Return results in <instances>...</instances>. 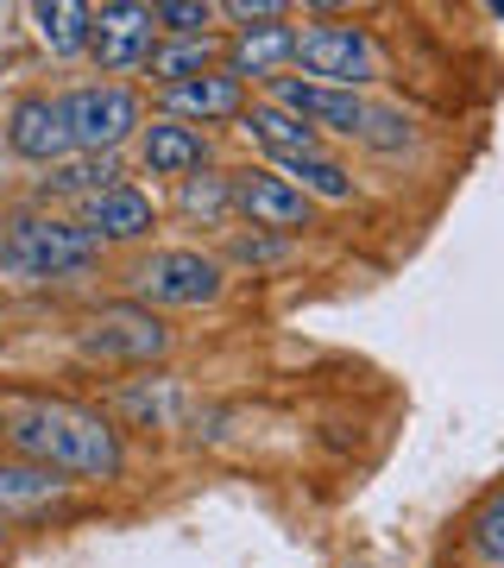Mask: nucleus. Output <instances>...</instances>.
Returning a JSON list of instances; mask_svg holds the SVG:
<instances>
[{"label":"nucleus","mask_w":504,"mask_h":568,"mask_svg":"<svg viewBox=\"0 0 504 568\" xmlns=\"http://www.w3.org/2000/svg\"><path fill=\"white\" fill-rule=\"evenodd\" d=\"M133 171L140 178H158V183H183V178H196V171H215V140L202 126L152 114L140 126V140H133Z\"/></svg>","instance_id":"9d476101"},{"label":"nucleus","mask_w":504,"mask_h":568,"mask_svg":"<svg viewBox=\"0 0 504 568\" xmlns=\"http://www.w3.org/2000/svg\"><path fill=\"white\" fill-rule=\"evenodd\" d=\"M246 102H253V89H246L240 77L208 70V77H189V82H177V89H158V95H152V114L208 133V126H222V121H240Z\"/></svg>","instance_id":"4468645a"},{"label":"nucleus","mask_w":504,"mask_h":568,"mask_svg":"<svg viewBox=\"0 0 504 568\" xmlns=\"http://www.w3.org/2000/svg\"><path fill=\"white\" fill-rule=\"evenodd\" d=\"M485 13H492V20H498V26H504V0H492V7H485Z\"/></svg>","instance_id":"cd10ccee"},{"label":"nucleus","mask_w":504,"mask_h":568,"mask_svg":"<svg viewBox=\"0 0 504 568\" xmlns=\"http://www.w3.org/2000/svg\"><path fill=\"white\" fill-rule=\"evenodd\" d=\"M107 246L63 209H20L0 222V278L13 284H76L95 278Z\"/></svg>","instance_id":"f03ea898"},{"label":"nucleus","mask_w":504,"mask_h":568,"mask_svg":"<svg viewBox=\"0 0 504 568\" xmlns=\"http://www.w3.org/2000/svg\"><path fill=\"white\" fill-rule=\"evenodd\" d=\"M240 140L253 145V152H259L265 164H284V159H302V152H322V133H316V126H302L297 114H290V108H278V102H265V95H253V102H246V114L240 121Z\"/></svg>","instance_id":"a211bd4d"},{"label":"nucleus","mask_w":504,"mask_h":568,"mask_svg":"<svg viewBox=\"0 0 504 568\" xmlns=\"http://www.w3.org/2000/svg\"><path fill=\"white\" fill-rule=\"evenodd\" d=\"M222 70L240 77L246 89H271L278 77H297V26H253V32H227L222 44Z\"/></svg>","instance_id":"dca6fc26"},{"label":"nucleus","mask_w":504,"mask_h":568,"mask_svg":"<svg viewBox=\"0 0 504 568\" xmlns=\"http://www.w3.org/2000/svg\"><path fill=\"white\" fill-rule=\"evenodd\" d=\"M76 493V480H63L39 462H20V455H0V518L7 525H25V518H51Z\"/></svg>","instance_id":"f3484780"},{"label":"nucleus","mask_w":504,"mask_h":568,"mask_svg":"<svg viewBox=\"0 0 504 568\" xmlns=\"http://www.w3.org/2000/svg\"><path fill=\"white\" fill-rule=\"evenodd\" d=\"M7 537H13V525H7V518H0V549H7Z\"/></svg>","instance_id":"c85d7f7f"},{"label":"nucleus","mask_w":504,"mask_h":568,"mask_svg":"<svg viewBox=\"0 0 504 568\" xmlns=\"http://www.w3.org/2000/svg\"><path fill=\"white\" fill-rule=\"evenodd\" d=\"M171 347H177V328L133 297H114L76 323V354L89 366H158L171 361Z\"/></svg>","instance_id":"39448f33"},{"label":"nucleus","mask_w":504,"mask_h":568,"mask_svg":"<svg viewBox=\"0 0 504 568\" xmlns=\"http://www.w3.org/2000/svg\"><path fill=\"white\" fill-rule=\"evenodd\" d=\"M227 272L215 246H145L126 265V297L145 310H215L227 297Z\"/></svg>","instance_id":"7ed1b4c3"},{"label":"nucleus","mask_w":504,"mask_h":568,"mask_svg":"<svg viewBox=\"0 0 504 568\" xmlns=\"http://www.w3.org/2000/svg\"><path fill=\"white\" fill-rule=\"evenodd\" d=\"M76 222L95 234L107 253L114 246H152V234H158V203H152V190L145 183H114V190H101L95 203L76 209Z\"/></svg>","instance_id":"2eb2a0df"},{"label":"nucleus","mask_w":504,"mask_h":568,"mask_svg":"<svg viewBox=\"0 0 504 568\" xmlns=\"http://www.w3.org/2000/svg\"><path fill=\"white\" fill-rule=\"evenodd\" d=\"M222 32L215 39H158L152 63H145V82H152V95L158 89H177L189 77H208V70H222Z\"/></svg>","instance_id":"5701e85b"},{"label":"nucleus","mask_w":504,"mask_h":568,"mask_svg":"<svg viewBox=\"0 0 504 568\" xmlns=\"http://www.w3.org/2000/svg\"><path fill=\"white\" fill-rule=\"evenodd\" d=\"M222 265L227 272H284V265H297L302 241L297 234H271V227H234V234H222Z\"/></svg>","instance_id":"4be33fe9"},{"label":"nucleus","mask_w":504,"mask_h":568,"mask_svg":"<svg viewBox=\"0 0 504 568\" xmlns=\"http://www.w3.org/2000/svg\"><path fill=\"white\" fill-rule=\"evenodd\" d=\"M234 215H240V227H271V234L302 241V227L316 222V203L271 164H240L234 171Z\"/></svg>","instance_id":"1a4fd4ad"},{"label":"nucleus","mask_w":504,"mask_h":568,"mask_svg":"<svg viewBox=\"0 0 504 568\" xmlns=\"http://www.w3.org/2000/svg\"><path fill=\"white\" fill-rule=\"evenodd\" d=\"M271 171H284L309 203H360V178H353V164L335 159L328 145L322 152H302V159H284V164H271Z\"/></svg>","instance_id":"412c9836"},{"label":"nucleus","mask_w":504,"mask_h":568,"mask_svg":"<svg viewBox=\"0 0 504 568\" xmlns=\"http://www.w3.org/2000/svg\"><path fill=\"white\" fill-rule=\"evenodd\" d=\"M63 95V121H70V140L76 152H133L140 126L152 121L140 82H70Z\"/></svg>","instance_id":"423d86ee"},{"label":"nucleus","mask_w":504,"mask_h":568,"mask_svg":"<svg viewBox=\"0 0 504 568\" xmlns=\"http://www.w3.org/2000/svg\"><path fill=\"white\" fill-rule=\"evenodd\" d=\"M25 20H32V39H39V51L51 63H82L89 58L95 7H82V0H32Z\"/></svg>","instance_id":"6ab92c4d"},{"label":"nucleus","mask_w":504,"mask_h":568,"mask_svg":"<svg viewBox=\"0 0 504 568\" xmlns=\"http://www.w3.org/2000/svg\"><path fill=\"white\" fill-rule=\"evenodd\" d=\"M107 417L126 429H183L196 424V392L177 373H145V379H126L107 392Z\"/></svg>","instance_id":"9b49d317"},{"label":"nucleus","mask_w":504,"mask_h":568,"mask_svg":"<svg viewBox=\"0 0 504 568\" xmlns=\"http://www.w3.org/2000/svg\"><path fill=\"white\" fill-rule=\"evenodd\" d=\"M126 164H133L126 152H70L63 164H51V171H39V178H32V203L76 215L82 203H95L101 190L126 183Z\"/></svg>","instance_id":"f8f14e48"},{"label":"nucleus","mask_w":504,"mask_h":568,"mask_svg":"<svg viewBox=\"0 0 504 568\" xmlns=\"http://www.w3.org/2000/svg\"><path fill=\"white\" fill-rule=\"evenodd\" d=\"M297 7L290 0H222V20L234 26V32H253V26H278L290 20Z\"/></svg>","instance_id":"bb28decb"},{"label":"nucleus","mask_w":504,"mask_h":568,"mask_svg":"<svg viewBox=\"0 0 504 568\" xmlns=\"http://www.w3.org/2000/svg\"><path fill=\"white\" fill-rule=\"evenodd\" d=\"M152 20L164 39H215L222 0H152Z\"/></svg>","instance_id":"a878e982"},{"label":"nucleus","mask_w":504,"mask_h":568,"mask_svg":"<svg viewBox=\"0 0 504 568\" xmlns=\"http://www.w3.org/2000/svg\"><path fill=\"white\" fill-rule=\"evenodd\" d=\"M461 556L473 568H504V480H492V487L466 506V518H461Z\"/></svg>","instance_id":"b1692460"},{"label":"nucleus","mask_w":504,"mask_h":568,"mask_svg":"<svg viewBox=\"0 0 504 568\" xmlns=\"http://www.w3.org/2000/svg\"><path fill=\"white\" fill-rule=\"evenodd\" d=\"M265 102L290 108L302 126H316L322 140H360L366 114H372V102L366 95H347V89H322V82H302V77H278L271 89H265Z\"/></svg>","instance_id":"ddd939ff"},{"label":"nucleus","mask_w":504,"mask_h":568,"mask_svg":"<svg viewBox=\"0 0 504 568\" xmlns=\"http://www.w3.org/2000/svg\"><path fill=\"white\" fill-rule=\"evenodd\" d=\"M0 448L51 467L76 487H114L126 474V429L82 398H7L0 405Z\"/></svg>","instance_id":"f257e3e1"},{"label":"nucleus","mask_w":504,"mask_h":568,"mask_svg":"<svg viewBox=\"0 0 504 568\" xmlns=\"http://www.w3.org/2000/svg\"><path fill=\"white\" fill-rule=\"evenodd\" d=\"M353 145L379 152V159H403V152H416V145H423V126H416V114H403V108L372 102V114H366V126H360V140H353Z\"/></svg>","instance_id":"393cba45"},{"label":"nucleus","mask_w":504,"mask_h":568,"mask_svg":"<svg viewBox=\"0 0 504 568\" xmlns=\"http://www.w3.org/2000/svg\"><path fill=\"white\" fill-rule=\"evenodd\" d=\"M177 215L202 234H234L240 215H234V171H196V178L177 183Z\"/></svg>","instance_id":"aec40b11"},{"label":"nucleus","mask_w":504,"mask_h":568,"mask_svg":"<svg viewBox=\"0 0 504 568\" xmlns=\"http://www.w3.org/2000/svg\"><path fill=\"white\" fill-rule=\"evenodd\" d=\"M0 140H7V152L20 164H32V171H51V164H63L76 152L58 89H20L7 102V114H0Z\"/></svg>","instance_id":"6e6552de"},{"label":"nucleus","mask_w":504,"mask_h":568,"mask_svg":"<svg viewBox=\"0 0 504 568\" xmlns=\"http://www.w3.org/2000/svg\"><path fill=\"white\" fill-rule=\"evenodd\" d=\"M158 20H152V0H101L95 7V39H89V63L101 82H126L145 77V63L158 51Z\"/></svg>","instance_id":"0eeeda50"},{"label":"nucleus","mask_w":504,"mask_h":568,"mask_svg":"<svg viewBox=\"0 0 504 568\" xmlns=\"http://www.w3.org/2000/svg\"><path fill=\"white\" fill-rule=\"evenodd\" d=\"M297 77L322 82V89L366 95L372 82H384V44L353 13L347 20H302L297 26Z\"/></svg>","instance_id":"20e7f679"}]
</instances>
